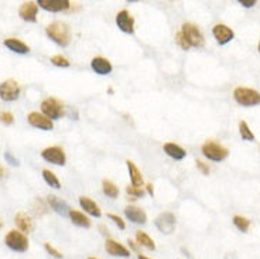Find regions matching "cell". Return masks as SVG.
Instances as JSON below:
<instances>
[{"instance_id": "1", "label": "cell", "mask_w": 260, "mask_h": 259, "mask_svg": "<svg viewBox=\"0 0 260 259\" xmlns=\"http://www.w3.org/2000/svg\"><path fill=\"white\" fill-rule=\"evenodd\" d=\"M47 35L50 37L52 41L58 44V45H62L65 47L71 41V31H69V27L62 23V21H54L51 23L50 26L47 27L45 30Z\"/></svg>"}, {"instance_id": "2", "label": "cell", "mask_w": 260, "mask_h": 259, "mask_svg": "<svg viewBox=\"0 0 260 259\" xmlns=\"http://www.w3.org/2000/svg\"><path fill=\"white\" fill-rule=\"evenodd\" d=\"M180 33L183 34L184 40L188 44V47L191 48H200V47H204L205 44V40H204V34L202 31L198 28V26H195L193 23H184L181 26V30Z\"/></svg>"}, {"instance_id": "3", "label": "cell", "mask_w": 260, "mask_h": 259, "mask_svg": "<svg viewBox=\"0 0 260 259\" xmlns=\"http://www.w3.org/2000/svg\"><path fill=\"white\" fill-rule=\"evenodd\" d=\"M234 98L238 104L244 105V106H255V105L260 104V94L251 88L238 86L234 91Z\"/></svg>"}, {"instance_id": "4", "label": "cell", "mask_w": 260, "mask_h": 259, "mask_svg": "<svg viewBox=\"0 0 260 259\" xmlns=\"http://www.w3.org/2000/svg\"><path fill=\"white\" fill-rule=\"evenodd\" d=\"M202 155L205 156L207 159L214 160V162H221L224 159H227L229 152L227 147H224L222 145H219L217 142L208 140L202 145Z\"/></svg>"}, {"instance_id": "5", "label": "cell", "mask_w": 260, "mask_h": 259, "mask_svg": "<svg viewBox=\"0 0 260 259\" xmlns=\"http://www.w3.org/2000/svg\"><path fill=\"white\" fill-rule=\"evenodd\" d=\"M42 115H45L48 119H59L64 115V104L59 102L55 98H45L41 102Z\"/></svg>"}, {"instance_id": "6", "label": "cell", "mask_w": 260, "mask_h": 259, "mask_svg": "<svg viewBox=\"0 0 260 259\" xmlns=\"http://www.w3.org/2000/svg\"><path fill=\"white\" fill-rule=\"evenodd\" d=\"M4 242H6V245L10 250L16 251V252H25V251L28 250V240H27V237L23 233L17 231V230L10 231L6 235Z\"/></svg>"}, {"instance_id": "7", "label": "cell", "mask_w": 260, "mask_h": 259, "mask_svg": "<svg viewBox=\"0 0 260 259\" xmlns=\"http://www.w3.org/2000/svg\"><path fill=\"white\" fill-rule=\"evenodd\" d=\"M20 95V86L14 79H7L0 84V98L3 101H16Z\"/></svg>"}, {"instance_id": "8", "label": "cell", "mask_w": 260, "mask_h": 259, "mask_svg": "<svg viewBox=\"0 0 260 259\" xmlns=\"http://www.w3.org/2000/svg\"><path fill=\"white\" fill-rule=\"evenodd\" d=\"M41 157L44 160H47L52 164H57V166H64L67 162L65 153L59 146H51L44 149L41 152Z\"/></svg>"}, {"instance_id": "9", "label": "cell", "mask_w": 260, "mask_h": 259, "mask_svg": "<svg viewBox=\"0 0 260 259\" xmlns=\"http://www.w3.org/2000/svg\"><path fill=\"white\" fill-rule=\"evenodd\" d=\"M156 227L159 228L161 233L164 234H171L174 230H176V216L173 213H161L156 221H154Z\"/></svg>"}, {"instance_id": "10", "label": "cell", "mask_w": 260, "mask_h": 259, "mask_svg": "<svg viewBox=\"0 0 260 259\" xmlns=\"http://www.w3.org/2000/svg\"><path fill=\"white\" fill-rule=\"evenodd\" d=\"M116 24L123 33L132 34L134 31V18L127 10H120L116 14Z\"/></svg>"}, {"instance_id": "11", "label": "cell", "mask_w": 260, "mask_h": 259, "mask_svg": "<svg viewBox=\"0 0 260 259\" xmlns=\"http://www.w3.org/2000/svg\"><path fill=\"white\" fill-rule=\"evenodd\" d=\"M27 119H28V123H30L31 126H34V128H38V129L51 130L52 128H54L52 121L48 119L45 115H42V113H40V112L28 113Z\"/></svg>"}, {"instance_id": "12", "label": "cell", "mask_w": 260, "mask_h": 259, "mask_svg": "<svg viewBox=\"0 0 260 259\" xmlns=\"http://www.w3.org/2000/svg\"><path fill=\"white\" fill-rule=\"evenodd\" d=\"M212 34L217 38V41L219 44H227L229 43L234 37H235V33L232 28H229L225 24H215L214 28H212Z\"/></svg>"}, {"instance_id": "13", "label": "cell", "mask_w": 260, "mask_h": 259, "mask_svg": "<svg viewBox=\"0 0 260 259\" xmlns=\"http://www.w3.org/2000/svg\"><path fill=\"white\" fill-rule=\"evenodd\" d=\"M105 250H106V252L110 254L112 257H123V258L130 257V251L127 250L125 245L119 244V242L115 241V240H110V238H108L106 242H105Z\"/></svg>"}, {"instance_id": "14", "label": "cell", "mask_w": 260, "mask_h": 259, "mask_svg": "<svg viewBox=\"0 0 260 259\" xmlns=\"http://www.w3.org/2000/svg\"><path fill=\"white\" fill-rule=\"evenodd\" d=\"M40 7L44 10H48V11H61V10L69 9L71 6V1L69 0H38Z\"/></svg>"}, {"instance_id": "15", "label": "cell", "mask_w": 260, "mask_h": 259, "mask_svg": "<svg viewBox=\"0 0 260 259\" xmlns=\"http://www.w3.org/2000/svg\"><path fill=\"white\" fill-rule=\"evenodd\" d=\"M37 11H38V4L34 1H25L21 4L18 10L20 17L25 21H35L37 20Z\"/></svg>"}, {"instance_id": "16", "label": "cell", "mask_w": 260, "mask_h": 259, "mask_svg": "<svg viewBox=\"0 0 260 259\" xmlns=\"http://www.w3.org/2000/svg\"><path fill=\"white\" fill-rule=\"evenodd\" d=\"M125 216L127 220H130L132 223L136 224H146L147 223V214L143 211L142 208L136 207V206H127L125 208Z\"/></svg>"}, {"instance_id": "17", "label": "cell", "mask_w": 260, "mask_h": 259, "mask_svg": "<svg viewBox=\"0 0 260 259\" xmlns=\"http://www.w3.org/2000/svg\"><path fill=\"white\" fill-rule=\"evenodd\" d=\"M91 67L92 69L96 72V74H99V75H108L112 72V64H110L109 60H106V58H103V57H95L92 61H91Z\"/></svg>"}, {"instance_id": "18", "label": "cell", "mask_w": 260, "mask_h": 259, "mask_svg": "<svg viewBox=\"0 0 260 259\" xmlns=\"http://www.w3.org/2000/svg\"><path fill=\"white\" fill-rule=\"evenodd\" d=\"M14 223H16L17 228L23 233H31L34 230V223L31 217L25 213H18L14 217Z\"/></svg>"}, {"instance_id": "19", "label": "cell", "mask_w": 260, "mask_h": 259, "mask_svg": "<svg viewBox=\"0 0 260 259\" xmlns=\"http://www.w3.org/2000/svg\"><path fill=\"white\" fill-rule=\"evenodd\" d=\"M127 169H129V174H130V182H132V186L134 187H142L143 186V176L142 172L136 167V164L132 162V160H126Z\"/></svg>"}, {"instance_id": "20", "label": "cell", "mask_w": 260, "mask_h": 259, "mask_svg": "<svg viewBox=\"0 0 260 259\" xmlns=\"http://www.w3.org/2000/svg\"><path fill=\"white\" fill-rule=\"evenodd\" d=\"M3 44L7 47L8 50L17 52V54H27V52L30 51L28 45L23 43V41H20V40H17V38H6L3 41Z\"/></svg>"}, {"instance_id": "21", "label": "cell", "mask_w": 260, "mask_h": 259, "mask_svg": "<svg viewBox=\"0 0 260 259\" xmlns=\"http://www.w3.org/2000/svg\"><path fill=\"white\" fill-rule=\"evenodd\" d=\"M79 204H81V207L84 208L88 214H91L92 217L102 216L101 208L98 207V204H96L93 200L89 199V197H81V199H79Z\"/></svg>"}, {"instance_id": "22", "label": "cell", "mask_w": 260, "mask_h": 259, "mask_svg": "<svg viewBox=\"0 0 260 259\" xmlns=\"http://www.w3.org/2000/svg\"><path fill=\"white\" fill-rule=\"evenodd\" d=\"M48 203H50L51 208H52L55 213L61 214V216H68L69 211H71V208L68 207L67 203L62 201V200L57 199L55 196H48Z\"/></svg>"}, {"instance_id": "23", "label": "cell", "mask_w": 260, "mask_h": 259, "mask_svg": "<svg viewBox=\"0 0 260 259\" xmlns=\"http://www.w3.org/2000/svg\"><path fill=\"white\" fill-rule=\"evenodd\" d=\"M163 149H164V152L167 153L170 157H173V159H176V160H183L185 156H187V152H185L184 149L181 146H178V145H176V143H166L164 146H163Z\"/></svg>"}, {"instance_id": "24", "label": "cell", "mask_w": 260, "mask_h": 259, "mask_svg": "<svg viewBox=\"0 0 260 259\" xmlns=\"http://www.w3.org/2000/svg\"><path fill=\"white\" fill-rule=\"evenodd\" d=\"M68 216L71 218V221L75 225H78V227H84V228H89L91 227V220L85 216L84 213H81V211L71 210Z\"/></svg>"}, {"instance_id": "25", "label": "cell", "mask_w": 260, "mask_h": 259, "mask_svg": "<svg viewBox=\"0 0 260 259\" xmlns=\"http://www.w3.org/2000/svg\"><path fill=\"white\" fill-rule=\"evenodd\" d=\"M136 240H137L136 242H137L139 245L144 247V248H147V250L150 251L156 250V244H154V241H153L146 233H143V231H137V233H136Z\"/></svg>"}, {"instance_id": "26", "label": "cell", "mask_w": 260, "mask_h": 259, "mask_svg": "<svg viewBox=\"0 0 260 259\" xmlns=\"http://www.w3.org/2000/svg\"><path fill=\"white\" fill-rule=\"evenodd\" d=\"M102 189H103V193L110 197V199H116L119 196V189L118 186L115 183H112L110 180H103L102 183Z\"/></svg>"}, {"instance_id": "27", "label": "cell", "mask_w": 260, "mask_h": 259, "mask_svg": "<svg viewBox=\"0 0 260 259\" xmlns=\"http://www.w3.org/2000/svg\"><path fill=\"white\" fill-rule=\"evenodd\" d=\"M239 133H241V136H242L244 140H248V142H253V140H255L253 132L251 130V128H249V125L245 121L239 122Z\"/></svg>"}, {"instance_id": "28", "label": "cell", "mask_w": 260, "mask_h": 259, "mask_svg": "<svg viewBox=\"0 0 260 259\" xmlns=\"http://www.w3.org/2000/svg\"><path fill=\"white\" fill-rule=\"evenodd\" d=\"M42 177H44V180H45L47 184L51 186V187H54V189H59V187H61L57 176L52 172H50V170H42Z\"/></svg>"}, {"instance_id": "29", "label": "cell", "mask_w": 260, "mask_h": 259, "mask_svg": "<svg viewBox=\"0 0 260 259\" xmlns=\"http://www.w3.org/2000/svg\"><path fill=\"white\" fill-rule=\"evenodd\" d=\"M234 224H235V227L239 231L248 233V230H249V227H251V221L242 216H235L234 217Z\"/></svg>"}, {"instance_id": "30", "label": "cell", "mask_w": 260, "mask_h": 259, "mask_svg": "<svg viewBox=\"0 0 260 259\" xmlns=\"http://www.w3.org/2000/svg\"><path fill=\"white\" fill-rule=\"evenodd\" d=\"M50 61L57 67H69V61L64 55H54V57H51Z\"/></svg>"}, {"instance_id": "31", "label": "cell", "mask_w": 260, "mask_h": 259, "mask_svg": "<svg viewBox=\"0 0 260 259\" xmlns=\"http://www.w3.org/2000/svg\"><path fill=\"white\" fill-rule=\"evenodd\" d=\"M126 191L132 199H137V197H143L144 196V190L139 189V187H134V186H127Z\"/></svg>"}, {"instance_id": "32", "label": "cell", "mask_w": 260, "mask_h": 259, "mask_svg": "<svg viewBox=\"0 0 260 259\" xmlns=\"http://www.w3.org/2000/svg\"><path fill=\"white\" fill-rule=\"evenodd\" d=\"M14 121V116H13V113L11 112H7V111H1L0 112V122L1 123H4V125H11Z\"/></svg>"}, {"instance_id": "33", "label": "cell", "mask_w": 260, "mask_h": 259, "mask_svg": "<svg viewBox=\"0 0 260 259\" xmlns=\"http://www.w3.org/2000/svg\"><path fill=\"white\" fill-rule=\"evenodd\" d=\"M44 248H45V251H47V252L50 254L51 257H54V258H57V259L62 258V254H61V252H59L57 248H54V247H52L51 244H48V242H47V244L44 245Z\"/></svg>"}, {"instance_id": "34", "label": "cell", "mask_w": 260, "mask_h": 259, "mask_svg": "<svg viewBox=\"0 0 260 259\" xmlns=\"http://www.w3.org/2000/svg\"><path fill=\"white\" fill-rule=\"evenodd\" d=\"M108 218H109V220H112V221H113L115 224L118 225L120 230H125V228H126V224H125V221H123V220H122V218H120L119 216H116V214H113V213H109V214H108Z\"/></svg>"}, {"instance_id": "35", "label": "cell", "mask_w": 260, "mask_h": 259, "mask_svg": "<svg viewBox=\"0 0 260 259\" xmlns=\"http://www.w3.org/2000/svg\"><path fill=\"white\" fill-rule=\"evenodd\" d=\"M176 43L178 44V45H180L183 50H188V48H190V47H188V44H187V41L184 40V37H183V34H181L180 31H178V33L176 34Z\"/></svg>"}, {"instance_id": "36", "label": "cell", "mask_w": 260, "mask_h": 259, "mask_svg": "<svg viewBox=\"0 0 260 259\" xmlns=\"http://www.w3.org/2000/svg\"><path fill=\"white\" fill-rule=\"evenodd\" d=\"M45 204H44V201L40 199L35 200V211L38 213V214H42V213H45Z\"/></svg>"}, {"instance_id": "37", "label": "cell", "mask_w": 260, "mask_h": 259, "mask_svg": "<svg viewBox=\"0 0 260 259\" xmlns=\"http://www.w3.org/2000/svg\"><path fill=\"white\" fill-rule=\"evenodd\" d=\"M197 167L201 170L202 174H205V176H207V174H210V166H207V164L204 163V162H201V160H198V162H197Z\"/></svg>"}, {"instance_id": "38", "label": "cell", "mask_w": 260, "mask_h": 259, "mask_svg": "<svg viewBox=\"0 0 260 259\" xmlns=\"http://www.w3.org/2000/svg\"><path fill=\"white\" fill-rule=\"evenodd\" d=\"M4 157H6V160H7L10 164H13V166H17V164H18V160H17V159H14V156L11 155L10 152H6Z\"/></svg>"}, {"instance_id": "39", "label": "cell", "mask_w": 260, "mask_h": 259, "mask_svg": "<svg viewBox=\"0 0 260 259\" xmlns=\"http://www.w3.org/2000/svg\"><path fill=\"white\" fill-rule=\"evenodd\" d=\"M239 3L244 6V7H253L256 4V0H239Z\"/></svg>"}, {"instance_id": "40", "label": "cell", "mask_w": 260, "mask_h": 259, "mask_svg": "<svg viewBox=\"0 0 260 259\" xmlns=\"http://www.w3.org/2000/svg\"><path fill=\"white\" fill-rule=\"evenodd\" d=\"M146 189H147V193L153 197V196H154V187H153V184H151V183H147V184H146Z\"/></svg>"}, {"instance_id": "41", "label": "cell", "mask_w": 260, "mask_h": 259, "mask_svg": "<svg viewBox=\"0 0 260 259\" xmlns=\"http://www.w3.org/2000/svg\"><path fill=\"white\" fill-rule=\"evenodd\" d=\"M129 245H130V248H132V250H134V251H139V247H137V244H136V242L134 241H132V240H129Z\"/></svg>"}, {"instance_id": "42", "label": "cell", "mask_w": 260, "mask_h": 259, "mask_svg": "<svg viewBox=\"0 0 260 259\" xmlns=\"http://www.w3.org/2000/svg\"><path fill=\"white\" fill-rule=\"evenodd\" d=\"M3 176H4V169H3V167L0 166V179H1Z\"/></svg>"}, {"instance_id": "43", "label": "cell", "mask_w": 260, "mask_h": 259, "mask_svg": "<svg viewBox=\"0 0 260 259\" xmlns=\"http://www.w3.org/2000/svg\"><path fill=\"white\" fill-rule=\"evenodd\" d=\"M137 259H150V258H147V257H144V255H142V254H139V255H137Z\"/></svg>"}, {"instance_id": "44", "label": "cell", "mask_w": 260, "mask_h": 259, "mask_svg": "<svg viewBox=\"0 0 260 259\" xmlns=\"http://www.w3.org/2000/svg\"><path fill=\"white\" fill-rule=\"evenodd\" d=\"M88 259H98V258H93V257H91V258H88Z\"/></svg>"}, {"instance_id": "45", "label": "cell", "mask_w": 260, "mask_h": 259, "mask_svg": "<svg viewBox=\"0 0 260 259\" xmlns=\"http://www.w3.org/2000/svg\"><path fill=\"white\" fill-rule=\"evenodd\" d=\"M0 228H1V221H0Z\"/></svg>"}, {"instance_id": "46", "label": "cell", "mask_w": 260, "mask_h": 259, "mask_svg": "<svg viewBox=\"0 0 260 259\" xmlns=\"http://www.w3.org/2000/svg\"><path fill=\"white\" fill-rule=\"evenodd\" d=\"M259 51H260V43H259Z\"/></svg>"}]
</instances>
